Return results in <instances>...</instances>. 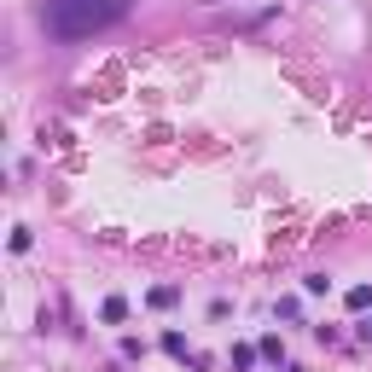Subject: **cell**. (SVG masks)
Returning a JSON list of instances; mask_svg holds the SVG:
<instances>
[{"label":"cell","instance_id":"6da1fadb","mask_svg":"<svg viewBox=\"0 0 372 372\" xmlns=\"http://www.w3.org/2000/svg\"><path fill=\"white\" fill-rule=\"evenodd\" d=\"M128 12H134V0H47L41 6V29L53 41H88V35L117 29Z\"/></svg>","mask_w":372,"mask_h":372},{"label":"cell","instance_id":"7a4b0ae2","mask_svg":"<svg viewBox=\"0 0 372 372\" xmlns=\"http://www.w3.org/2000/svg\"><path fill=\"white\" fill-rule=\"evenodd\" d=\"M99 320H105V326H122V320H128V297H105L99 302Z\"/></svg>","mask_w":372,"mask_h":372},{"label":"cell","instance_id":"3957f363","mask_svg":"<svg viewBox=\"0 0 372 372\" xmlns=\"http://www.w3.org/2000/svg\"><path fill=\"white\" fill-rule=\"evenodd\" d=\"M256 355H262V349H250V343H233V355H227V361H233V372H250V366H256Z\"/></svg>","mask_w":372,"mask_h":372},{"label":"cell","instance_id":"277c9868","mask_svg":"<svg viewBox=\"0 0 372 372\" xmlns=\"http://www.w3.org/2000/svg\"><path fill=\"white\" fill-rule=\"evenodd\" d=\"M163 349L175 355V361H198V355L186 349V337H181V332H163Z\"/></svg>","mask_w":372,"mask_h":372},{"label":"cell","instance_id":"5b68a950","mask_svg":"<svg viewBox=\"0 0 372 372\" xmlns=\"http://www.w3.org/2000/svg\"><path fill=\"white\" fill-rule=\"evenodd\" d=\"M256 349H262V361H273V366L285 361V343H280V332H268V337H262V343H256Z\"/></svg>","mask_w":372,"mask_h":372},{"label":"cell","instance_id":"8992f818","mask_svg":"<svg viewBox=\"0 0 372 372\" xmlns=\"http://www.w3.org/2000/svg\"><path fill=\"white\" fill-rule=\"evenodd\" d=\"M343 302H349L355 314H361V309H372V285H349V297H343Z\"/></svg>","mask_w":372,"mask_h":372},{"label":"cell","instance_id":"52a82bcc","mask_svg":"<svg viewBox=\"0 0 372 372\" xmlns=\"http://www.w3.org/2000/svg\"><path fill=\"white\" fill-rule=\"evenodd\" d=\"M175 297H181V291H175V285H157V291H152V297H145V302H152V309H175Z\"/></svg>","mask_w":372,"mask_h":372},{"label":"cell","instance_id":"ba28073f","mask_svg":"<svg viewBox=\"0 0 372 372\" xmlns=\"http://www.w3.org/2000/svg\"><path fill=\"white\" fill-rule=\"evenodd\" d=\"M302 291H309V297H326L332 280H326V273H309V280H302Z\"/></svg>","mask_w":372,"mask_h":372}]
</instances>
